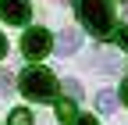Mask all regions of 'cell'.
Segmentation results:
<instances>
[{"label": "cell", "instance_id": "7", "mask_svg": "<svg viewBox=\"0 0 128 125\" xmlns=\"http://www.w3.org/2000/svg\"><path fill=\"white\" fill-rule=\"evenodd\" d=\"M96 107H100V111H114L118 107V93L114 89H103L100 97H96Z\"/></svg>", "mask_w": 128, "mask_h": 125}, {"label": "cell", "instance_id": "14", "mask_svg": "<svg viewBox=\"0 0 128 125\" xmlns=\"http://www.w3.org/2000/svg\"><path fill=\"white\" fill-rule=\"evenodd\" d=\"M7 54V39H4V32H0V57Z\"/></svg>", "mask_w": 128, "mask_h": 125}, {"label": "cell", "instance_id": "1", "mask_svg": "<svg viewBox=\"0 0 128 125\" xmlns=\"http://www.w3.org/2000/svg\"><path fill=\"white\" fill-rule=\"evenodd\" d=\"M78 18L89 32L103 36V32H114V14H110V4L107 0H78Z\"/></svg>", "mask_w": 128, "mask_h": 125}, {"label": "cell", "instance_id": "12", "mask_svg": "<svg viewBox=\"0 0 128 125\" xmlns=\"http://www.w3.org/2000/svg\"><path fill=\"white\" fill-rule=\"evenodd\" d=\"M7 89H11V75H7V72H0V93H7Z\"/></svg>", "mask_w": 128, "mask_h": 125}, {"label": "cell", "instance_id": "2", "mask_svg": "<svg viewBox=\"0 0 128 125\" xmlns=\"http://www.w3.org/2000/svg\"><path fill=\"white\" fill-rule=\"evenodd\" d=\"M22 93L28 100H36V104H46V100L57 97V79L46 68H28L22 75Z\"/></svg>", "mask_w": 128, "mask_h": 125}, {"label": "cell", "instance_id": "6", "mask_svg": "<svg viewBox=\"0 0 128 125\" xmlns=\"http://www.w3.org/2000/svg\"><path fill=\"white\" fill-rule=\"evenodd\" d=\"M57 118L71 125V121L78 118V111H75V100H57Z\"/></svg>", "mask_w": 128, "mask_h": 125}, {"label": "cell", "instance_id": "4", "mask_svg": "<svg viewBox=\"0 0 128 125\" xmlns=\"http://www.w3.org/2000/svg\"><path fill=\"white\" fill-rule=\"evenodd\" d=\"M28 14H32L28 0H0V18H4V22H11V25H25Z\"/></svg>", "mask_w": 128, "mask_h": 125}, {"label": "cell", "instance_id": "9", "mask_svg": "<svg viewBox=\"0 0 128 125\" xmlns=\"http://www.w3.org/2000/svg\"><path fill=\"white\" fill-rule=\"evenodd\" d=\"M64 89H68V97H71V100L82 97V86H78V79H64Z\"/></svg>", "mask_w": 128, "mask_h": 125}, {"label": "cell", "instance_id": "13", "mask_svg": "<svg viewBox=\"0 0 128 125\" xmlns=\"http://www.w3.org/2000/svg\"><path fill=\"white\" fill-rule=\"evenodd\" d=\"M121 100H124V107H128V79L121 82Z\"/></svg>", "mask_w": 128, "mask_h": 125}, {"label": "cell", "instance_id": "3", "mask_svg": "<svg viewBox=\"0 0 128 125\" xmlns=\"http://www.w3.org/2000/svg\"><path fill=\"white\" fill-rule=\"evenodd\" d=\"M50 46H54V39H50V32L46 29H28L25 32V39H22V50H25V57L28 61H39V57H46L50 54Z\"/></svg>", "mask_w": 128, "mask_h": 125}, {"label": "cell", "instance_id": "8", "mask_svg": "<svg viewBox=\"0 0 128 125\" xmlns=\"http://www.w3.org/2000/svg\"><path fill=\"white\" fill-rule=\"evenodd\" d=\"M11 125H32V114L25 111V107H14L11 111Z\"/></svg>", "mask_w": 128, "mask_h": 125}, {"label": "cell", "instance_id": "11", "mask_svg": "<svg viewBox=\"0 0 128 125\" xmlns=\"http://www.w3.org/2000/svg\"><path fill=\"white\" fill-rule=\"evenodd\" d=\"M71 125H100V121H96V118H92V114H78V118H75V121H71Z\"/></svg>", "mask_w": 128, "mask_h": 125}, {"label": "cell", "instance_id": "5", "mask_svg": "<svg viewBox=\"0 0 128 125\" xmlns=\"http://www.w3.org/2000/svg\"><path fill=\"white\" fill-rule=\"evenodd\" d=\"M78 46H82V32H78V29H64L60 39H57V50L60 54H75Z\"/></svg>", "mask_w": 128, "mask_h": 125}, {"label": "cell", "instance_id": "10", "mask_svg": "<svg viewBox=\"0 0 128 125\" xmlns=\"http://www.w3.org/2000/svg\"><path fill=\"white\" fill-rule=\"evenodd\" d=\"M114 32H118V43L124 46V50H128V25H121V29H114Z\"/></svg>", "mask_w": 128, "mask_h": 125}]
</instances>
